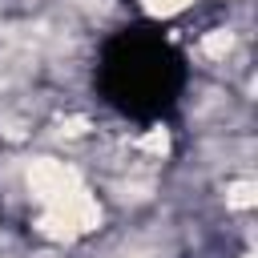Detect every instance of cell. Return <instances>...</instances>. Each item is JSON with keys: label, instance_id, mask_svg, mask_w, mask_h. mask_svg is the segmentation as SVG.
Segmentation results:
<instances>
[{"label": "cell", "instance_id": "6da1fadb", "mask_svg": "<svg viewBox=\"0 0 258 258\" xmlns=\"http://www.w3.org/2000/svg\"><path fill=\"white\" fill-rule=\"evenodd\" d=\"M185 85V64L177 48L149 24L117 32L97 60V89L101 97L133 117V121H153L165 117Z\"/></svg>", "mask_w": 258, "mask_h": 258}]
</instances>
